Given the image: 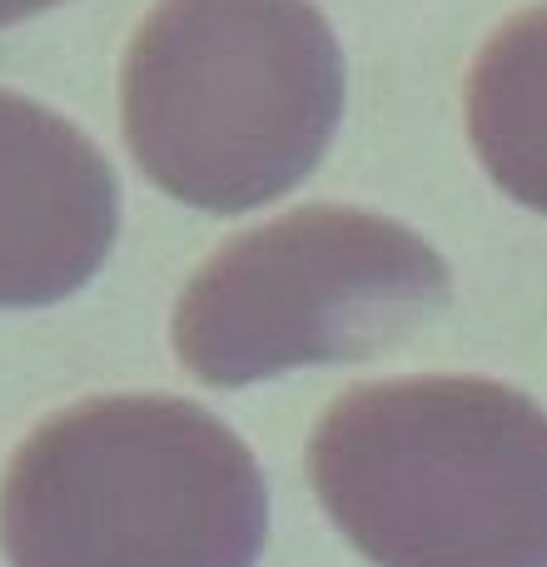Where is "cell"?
Returning a JSON list of instances; mask_svg holds the SVG:
<instances>
[{
  "label": "cell",
  "instance_id": "obj_1",
  "mask_svg": "<svg viewBox=\"0 0 547 567\" xmlns=\"http://www.w3.org/2000/svg\"><path fill=\"white\" fill-rule=\"evenodd\" d=\"M309 473L373 567H547V413L508 383H359L313 429Z\"/></svg>",
  "mask_w": 547,
  "mask_h": 567
},
{
  "label": "cell",
  "instance_id": "obj_2",
  "mask_svg": "<svg viewBox=\"0 0 547 567\" xmlns=\"http://www.w3.org/2000/svg\"><path fill=\"white\" fill-rule=\"evenodd\" d=\"M269 483L249 443L169 393H110L45 419L0 483L10 567H255Z\"/></svg>",
  "mask_w": 547,
  "mask_h": 567
},
{
  "label": "cell",
  "instance_id": "obj_3",
  "mask_svg": "<svg viewBox=\"0 0 547 567\" xmlns=\"http://www.w3.org/2000/svg\"><path fill=\"white\" fill-rule=\"evenodd\" d=\"M339 115L343 50L313 0H159L120 70L135 165L209 215L303 185Z\"/></svg>",
  "mask_w": 547,
  "mask_h": 567
},
{
  "label": "cell",
  "instance_id": "obj_4",
  "mask_svg": "<svg viewBox=\"0 0 547 567\" xmlns=\"http://www.w3.org/2000/svg\"><path fill=\"white\" fill-rule=\"evenodd\" d=\"M448 265L373 209L313 205L229 239L185 284L169 339L209 389H245L309 363H353L448 309Z\"/></svg>",
  "mask_w": 547,
  "mask_h": 567
},
{
  "label": "cell",
  "instance_id": "obj_5",
  "mask_svg": "<svg viewBox=\"0 0 547 567\" xmlns=\"http://www.w3.org/2000/svg\"><path fill=\"white\" fill-rule=\"evenodd\" d=\"M120 235V179L65 115L0 90V309L85 289Z\"/></svg>",
  "mask_w": 547,
  "mask_h": 567
},
{
  "label": "cell",
  "instance_id": "obj_6",
  "mask_svg": "<svg viewBox=\"0 0 547 567\" xmlns=\"http://www.w3.org/2000/svg\"><path fill=\"white\" fill-rule=\"evenodd\" d=\"M468 140L503 195L547 215V6L503 20L478 50Z\"/></svg>",
  "mask_w": 547,
  "mask_h": 567
},
{
  "label": "cell",
  "instance_id": "obj_7",
  "mask_svg": "<svg viewBox=\"0 0 547 567\" xmlns=\"http://www.w3.org/2000/svg\"><path fill=\"white\" fill-rule=\"evenodd\" d=\"M65 6V0H0V30L16 25V20H30V16H45V10Z\"/></svg>",
  "mask_w": 547,
  "mask_h": 567
}]
</instances>
